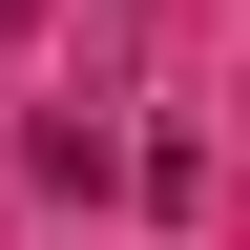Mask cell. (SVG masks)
Returning a JSON list of instances; mask_svg holds the SVG:
<instances>
[{"label": "cell", "instance_id": "1", "mask_svg": "<svg viewBox=\"0 0 250 250\" xmlns=\"http://www.w3.org/2000/svg\"><path fill=\"white\" fill-rule=\"evenodd\" d=\"M21 21H42V0H0V42H21Z\"/></svg>", "mask_w": 250, "mask_h": 250}]
</instances>
